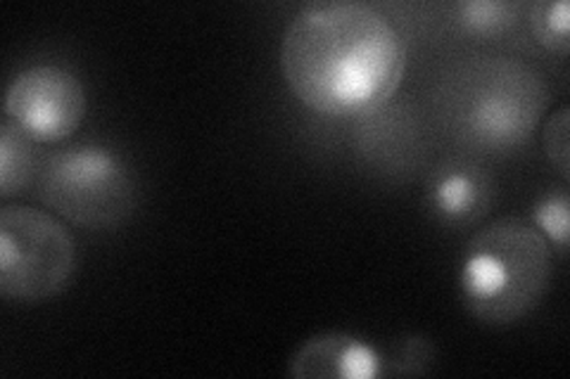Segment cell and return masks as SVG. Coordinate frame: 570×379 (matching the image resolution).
<instances>
[{"instance_id": "obj_1", "label": "cell", "mask_w": 570, "mask_h": 379, "mask_svg": "<svg viewBox=\"0 0 570 379\" xmlns=\"http://www.w3.org/2000/svg\"><path fill=\"white\" fill-rule=\"evenodd\" d=\"M281 71L309 110L362 119L397 93L406 71V43L392 20L368 3H312L283 33Z\"/></svg>"}, {"instance_id": "obj_2", "label": "cell", "mask_w": 570, "mask_h": 379, "mask_svg": "<svg viewBox=\"0 0 570 379\" xmlns=\"http://www.w3.org/2000/svg\"><path fill=\"white\" fill-rule=\"evenodd\" d=\"M547 98L534 67L513 58H475L442 81L438 100L444 123L463 146L509 152L538 129Z\"/></svg>"}, {"instance_id": "obj_3", "label": "cell", "mask_w": 570, "mask_h": 379, "mask_svg": "<svg viewBox=\"0 0 570 379\" xmlns=\"http://www.w3.org/2000/svg\"><path fill=\"white\" fill-rule=\"evenodd\" d=\"M551 251L523 216H504L475 232L459 268V295L466 311L494 328L523 320L547 292Z\"/></svg>"}, {"instance_id": "obj_4", "label": "cell", "mask_w": 570, "mask_h": 379, "mask_svg": "<svg viewBox=\"0 0 570 379\" xmlns=\"http://www.w3.org/2000/svg\"><path fill=\"white\" fill-rule=\"evenodd\" d=\"M39 192L46 207L86 230L121 223L136 205L127 161L115 150L91 142L52 152L41 167Z\"/></svg>"}, {"instance_id": "obj_5", "label": "cell", "mask_w": 570, "mask_h": 379, "mask_svg": "<svg viewBox=\"0 0 570 379\" xmlns=\"http://www.w3.org/2000/svg\"><path fill=\"white\" fill-rule=\"evenodd\" d=\"M77 268L69 230L43 209H0V295L8 301H46L60 295Z\"/></svg>"}, {"instance_id": "obj_6", "label": "cell", "mask_w": 570, "mask_h": 379, "mask_svg": "<svg viewBox=\"0 0 570 379\" xmlns=\"http://www.w3.org/2000/svg\"><path fill=\"white\" fill-rule=\"evenodd\" d=\"M86 117V88L58 64H36L6 88V119L36 142H60L77 133Z\"/></svg>"}, {"instance_id": "obj_7", "label": "cell", "mask_w": 570, "mask_h": 379, "mask_svg": "<svg viewBox=\"0 0 570 379\" xmlns=\"http://www.w3.org/2000/svg\"><path fill=\"white\" fill-rule=\"evenodd\" d=\"M492 202L494 180L473 159H444L425 180V205L444 226H473L488 216Z\"/></svg>"}, {"instance_id": "obj_8", "label": "cell", "mask_w": 570, "mask_h": 379, "mask_svg": "<svg viewBox=\"0 0 570 379\" xmlns=\"http://www.w3.org/2000/svg\"><path fill=\"white\" fill-rule=\"evenodd\" d=\"M288 372L297 379H376L387 375V358L362 337L321 332L302 341Z\"/></svg>"}, {"instance_id": "obj_9", "label": "cell", "mask_w": 570, "mask_h": 379, "mask_svg": "<svg viewBox=\"0 0 570 379\" xmlns=\"http://www.w3.org/2000/svg\"><path fill=\"white\" fill-rule=\"evenodd\" d=\"M36 176V140L12 121L0 123V197L20 195Z\"/></svg>"}, {"instance_id": "obj_10", "label": "cell", "mask_w": 570, "mask_h": 379, "mask_svg": "<svg viewBox=\"0 0 570 379\" xmlns=\"http://www.w3.org/2000/svg\"><path fill=\"white\" fill-rule=\"evenodd\" d=\"M528 221L534 226L551 249L568 251L570 238V197L566 188H551L534 200Z\"/></svg>"}, {"instance_id": "obj_11", "label": "cell", "mask_w": 570, "mask_h": 379, "mask_svg": "<svg viewBox=\"0 0 570 379\" xmlns=\"http://www.w3.org/2000/svg\"><path fill=\"white\" fill-rule=\"evenodd\" d=\"M521 8L509 0H463L454 6L459 27L473 36H497L511 29Z\"/></svg>"}, {"instance_id": "obj_12", "label": "cell", "mask_w": 570, "mask_h": 379, "mask_svg": "<svg viewBox=\"0 0 570 379\" xmlns=\"http://www.w3.org/2000/svg\"><path fill=\"white\" fill-rule=\"evenodd\" d=\"M528 24L532 39L544 50L566 56L570 48V6L566 0H540V3H532Z\"/></svg>"}, {"instance_id": "obj_13", "label": "cell", "mask_w": 570, "mask_h": 379, "mask_svg": "<svg viewBox=\"0 0 570 379\" xmlns=\"http://www.w3.org/2000/svg\"><path fill=\"white\" fill-rule=\"evenodd\" d=\"M542 148L549 159V164L554 167L563 180L570 178V110L568 104H561L557 112H551V117L544 123V133H542Z\"/></svg>"}, {"instance_id": "obj_14", "label": "cell", "mask_w": 570, "mask_h": 379, "mask_svg": "<svg viewBox=\"0 0 570 379\" xmlns=\"http://www.w3.org/2000/svg\"><path fill=\"white\" fill-rule=\"evenodd\" d=\"M435 347L423 337L400 339L387 356V375H423L433 363Z\"/></svg>"}]
</instances>
